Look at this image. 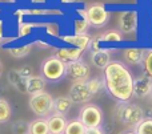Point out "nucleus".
<instances>
[{
	"label": "nucleus",
	"instance_id": "f257e3e1",
	"mask_svg": "<svg viewBox=\"0 0 152 134\" xmlns=\"http://www.w3.org/2000/svg\"><path fill=\"white\" fill-rule=\"evenodd\" d=\"M134 74L121 60H112L103 71L105 93L116 104L131 102L134 98Z\"/></svg>",
	"mask_w": 152,
	"mask_h": 134
},
{
	"label": "nucleus",
	"instance_id": "f03ea898",
	"mask_svg": "<svg viewBox=\"0 0 152 134\" xmlns=\"http://www.w3.org/2000/svg\"><path fill=\"white\" fill-rule=\"evenodd\" d=\"M115 120L126 126L127 129H134L140 121L145 117L144 109L140 105L134 102L127 104H116L115 112H113Z\"/></svg>",
	"mask_w": 152,
	"mask_h": 134
},
{
	"label": "nucleus",
	"instance_id": "7ed1b4c3",
	"mask_svg": "<svg viewBox=\"0 0 152 134\" xmlns=\"http://www.w3.org/2000/svg\"><path fill=\"white\" fill-rule=\"evenodd\" d=\"M40 76L47 82H60L67 77V64L53 55L47 56L40 64Z\"/></svg>",
	"mask_w": 152,
	"mask_h": 134
},
{
	"label": "nucleus",
	"instance_id": "20e7f679",
	"mask_svg": "<svg viewBox=\"0 0 152 134\" xmlns=\"http://www.w3.org/2000/svg\"><path fill=\"white\" fill-rule=\"evenodd\" d=\"M53 101L55 98L48 92H42L37 94L29 96L28 106L29 110L37 117V118H48L53 113Z\"/></svg>",
	"mask_w": 152,
	"mask_h": 134
},
{
	"label": "nucleus",
	"instance_id": "39448f33",
	"mask_svg": "<svg viewBox=\"0 0 152 134\" xmlns=\"http://www.w3.org/2000/svg\"><path fill=\"white\" fill-rule=\"evenodd\" d=\"M77 118L81 121V124L87 129L92 128H100L104 124V112L97 104L88 102L83 105L79 110Z\"/></svg>",
	"mask_w": 152,
	"mask_h": 134
},
{
	"label": "nucleus",
	"instance_id": "423d86ee",
	"mask_svg": "<svg viewBox=\"0 0 152 134\" xmlns=\"http://www.w3.org/2000/svg\"><path fill=\"white\" fill-rule=\"evenodd\" d=\"M84 8L87 11V19L91 27L94 28H103L107 25L111 17V12L105 4L103 3H88L84 4Z\"/></svg>",
	"mask_w": 152,
	"mask_h": 134
},
{
	"label": "nucleus",
	"instance_id": "0eeeda50",
	"mask_svg": "<svg viewBox=\"0 0 152 134\" xmlns=\"http://www.w3.org/2000/svg\"><path fill=\"white\" fill-rule=\"evenodd\" d=\"M118 28L121 35H135L139 28V11L135 8L121 9L118 13Z\"/></svg>",
	"mask_w": 152,
	"mask_h": 134
},
{
	"label": "nucleus",
	"instance_id": "6e6552de",
	"mask_svg": "<svg viewBox=\"0 0 152 134\" xmlns=\"http://www.w3.org/2000/svg\"><path fill=\"white\" fill-rule=\"evenodd\" d=\"M89 76H91V69L86 61L77 60L67 64V77L72 82L88 81Z\"/></svg>",
	"mask_w": 152,
	"mask_h": 134
},
{
	"label": "nucleus",
	"instance_id": "1a4fd4ad",
	"mask_svg": "<svg viewBox=\"0 0 152 134\" xmlns=\"http://www.w3.org/2000/svg\"><path fill=\"white\" fill-rule=\"evenodd\" d=\"M68 97L72 100L74 104H80V105H86V104L91 102L92 97L88 86H87V81H77L72 82L69 86Z\"/></svg>",
	"mask_w": 152,
	"mask_h": 134
},
{
	"label": "nucleus",
	"instance_id": "9d476101",
	"mask_svg": "<svg viewBox=\"0 0 152 134\" xmlns=\"http://www.w3.org/2000/svg\"><path fill=\"white\" fill-rule=\"evenodd\" d=\"M147 48L143 47H127L121 49V58L127 66H140L144 58Z\"/></svg>",
	"mask_w": 152,
	"mask_h": 134
},
{
	"label": "nucleus",
	"instance_id": "9b49d317",
	"mask_svg": "<svg viewBox=\"0 0 152 134\" xmlns=\"http://www.w3.org/2000/svg\"><path fill=\"white\" fill-rule=\"evenodd\" d=\"M59 41L63 43V44L67 45H71L74 48H77V49H81L83 52H87L89 49V44H91V40L92 37L89 36L88 33H84V35H63L59 37Z\"/></svg>",
	"mask_w": 152,
	"mask_h": 134
},
{
	"label": "nucleus",
	"instance_id": "f8f14e48",
	"mask_svg": "<svg viewBox=\"0 0 152 134\" xmlns=\"http://www.w3.org/2000/svg\"><path fill=\"white\" fill-rule=\"evenodd\" d=\"M151 89H152V77L143 73L134 79V97L136 98L150 97Z\"/></svg>",
	"mask_w": 152,
	"mask_h": 134
},
{
	"label": "nucleus",
	"instance_id": "ddd939ff",
	"mask_svg": "<svg viewBox=\"0 0 152 134\" xmlns=\"http://www.w3.org/2000/svg\"><path fill=\"white\" fill-rule=\"evenodd\" d=\"M52 52H53V56L60 58L66 64L81 60V56L84 53L81 49H77V48H74V47H55L52 48Z\"/></svg>",
	"mask_w": 152,
	"mask_h": 134
},
{
	"label": "nucleus",
	"instance_id": "4468645a",
	"mask_svg": "<svg viewBox=\"0 0 152 134\" xmlns=\"http://www.w3.org/2000/svg\"><path fill=\"white\" fill-rule=\"evenodd\" d=\"M112 49H108V48H103V49L95 50V52L89 53V58H91V63L95 68L100 69V71H104L105 66L112 61Z\"/></svg>",
	"mask_w": 152,
	"mask_h": 134
},
{
	"label": "nucleus",
	"instance_id": "2eb2a0df",
	"mask_svg": "<svg viewBox=\"0 0 152 134\" xmlns=\"http://www.w3.org/2000/svg\"><path fill=\"white\" fill-rule=\"evenodd\" d=\"M24 16L27 17H61L64 11L59 8H23Z\"/></svg>",
	"mask_w": 152,
	"mask_h": 134
},
{
	"label": "nucleus",
	"instance_id": "dca6fc26",
	"mask_svg": "<svg viewBox=\"0 0 152 134\" xmlns=\"http://www.w3.org/2000/svg\"><path fill=\"white\" fill-rule=\"evenodd\" d=\"M47 122H48V128H50V134H64L68 120H67L66 116L52 113L47 118Z\"/></svg>",
	"mask_w": 152,
	"mask_h": 134
},
{
	"label": "nucleus",
	"instance_id": "f3484780",
	"mask_svg": "<svg viewBox=\"0 0 152 134\" xmlns=\"http://www.w3.org/2000/svg\"><path fill=\"white\" fill-rule=\"evenodd\" d=\"M45 86H47V81L40 74H34L29 79H27L26 92H27V94L34 96V94H37V93L44 92Z\"/></svg>",
	"mask_w": 152,
	"mask_h": 134
},
{
	"label": "nucleus",
	"instance_id": "a211bd4d",
	"mask_svg": "<svg viewBox=\"0 0 152 134\" xmlns=\"http://www.w3.org/2000/svg\"><path fill=\"white\" fill-rule=\"evenodd\" d=\"M44 21H28L24 20L18 24V36L16 39H27L31 36V33L37 28H43Z\"/></svg>",
	"mask_w": 152,
	"mask_h": 134
},
{
	"label": "nucleus",
	"instance_id": "6ab92c4d",
	"mask_svg": "<svg viewBox=\"0 0 152 134\" xmlns=\"http://www.w3.org/2000/svg\"><path fill=\"white\" fill-rule=\"evenodd\" d=\"M34 49V43H27V44L13 45V47H4V50L13 58H24L29 55Z\"/></svg>",
	"mask_w": 152,
	"mask_h": 134
},
{
	"label": "nucleus",
	"instance_id": "aec40b11",
	"mask_svg": "<svg viewBox=\"0 0 152 134\" xmlns=\"http://www.w3.org/2000/svg\"><path fill=\"white\" fill-rule=\"evenodd\" d=\"M7 80H8V84L11 86H13L19 93H27L26 92V82L27 80L19 73L18 69H11L8 71L7 73Z\"/></svg>",
	"mask_w": 152,
	"mask_h": 134
},
{
	"label": "nucleus",
	"instance_id": "412c9836",
	"mask_svg": "<svg viewBox=\"0 0 152 134\" xmlns=\"http://www.w3.org/2000/svg\"><path fill=\"white\" fill-rule=\"evenodd\" d=\"M72 106H74V102L68 96H58L53 101V113L67 116L72 109Z\"/></svg>",
	"mask_w": 152,
	"mask_h": 134
},
{
	"label": "nucleus",
	"instance_id": "4be33fe9",
	"mask_svg": "<svg viewBox=\"0 0 152 134\" xmlns=\"http://www.w3.org/2000/svg\"><path fill=\"white\" fill-rule=\"evenodd\" d=\"M28 134H50L47 118H35L28 122Z\"/></svg>",
	"mask_w": 152,
	"mask_h": 134
},
{
	"label": "nucleus",
	"instance_id": "5701e85b",
	"mask_svg": "<svg viewBox=\"0 0 152 134\" xmlns=\"http://www.w3.org/2000/svg\"><path fill=\"white\" fill-rule=\"evenodd\" d=\"M97 40L102 44H119V43L124 41V36L116 29H111V31L103 32L102 35H99Z\"/></svg>",
	"mask_w": 152,
	"mask_h": 134
},
{
	"label": "nucleus",
	"instance_id": "b1692460",
	"mask_svg": "<svg viewBox=\"0 0 152 134\" xmlns=\"http://www.w3.org/2000/svg\"><path fill=\"white\" fill-rule=\"evenodd\" d=\"M87 128L81 124V121L76 117V118L68 120L67 122L66 130H64V134H86Z\"/></svg>",
	"mask_w": 152,
	"mask_h": 134
},
{
	"label": "nucleus",
	"instance_id": "393cba45",
	"mask_svg": "<svg viewBox=\"0 0 152 134\" xmlns=\"http://www.w3.org/2000/svg\"><path fill=\"white\" fill-rule=\"evenodd\" d=\"M12 118V106L8 100L0 97V124H7Z\"/></svg>",
	"mask_w": 152,
	"mask_h": 134
},
{
	"label": "nucleus",
	"instance_id": "a878e982",
	"mask_svg": "<svg viewBox=\"0 0 152 134\" xmlns=\"http://www.w3.org/2000/svg\"><path fill=\"white\" fill-rule=\"evenodd\" d=\"M91 28L88 20L80 17V16H76L72 19V31L75 35H84L88 32V29Z\"/></svg>",
	"mask_w": 152,
	"mask_h": 134
},
{
	"label": "nucleus",
	"instance_id": "bb28decb",
	"mask_svg": "<svg viewBox=\"0 0 152 134\" xmlns=\"http://www.w3.org/2000/svg\"><path fill=\"white\" fill-rule=\"evenodd\" d=\"M87 86H88L89 92H91L92 96H96V94H100L104 89V80H103V76L102 77H94V79H89L87 81Z\"/></svg>",
	"mask_w": 152,
	"mask_h": 134
},
{
	"label": "nucleus",
	"instance_id": "cd10ccee",
	"mask_svg": "<svg viewBox=\"0 0 152 134\" xmlns=\"http://www.w3.org/2000/svg\"><path fill=\"white\" fill-rule=\"evenodd\" d=\"M44 33L50 37H55L59 39L60 37V24L55 20H45L44 21Z\"/></svg>",
	"mask_w": 152,
	"mask_h": 134
},
{
	"label": "nucleus",
	"instance_id": "c85d7f7f",
	"mask_svg": "<svg viewBox=\"0 0 152 134\" xmlns=\"http://www.w3.org/2000/svg\"><path fill=\"white\" fill-rule=\"evenodd\" d=\"M132 130L135 134H152V116H145Z\"/></svg>",
	"mask_w": 152,
	"mask_h": 134
},
{
	"label": "nucleus",
	"instance_id": "c756f323",
	"mask_svg": "<svg viewBox=\"0 0 152 134\" xmlns=\"http://www.w3.org/2000/svg\"><path fill=\"white\" fill-rule=\"evenodd\" d=\"M140 66L143 69V73L152 77V48H147L144 58H143V63Z\"/></svg>",
	"mask_w": 152,
	"mask_h": 134
},
{
	"label": "nucleus",
	"instance_id": "7c9ffc66",
	"mask_svg": "<svg viewBox=\"0 0 152 134\" xmlns=\"http://www.w3.org/2000/svg\"><path fill=\"white\" fill-rule=\"evenodd\" d=\"M12 132L13 134H28V122L23 120H18L12 124Z\"/></svg>",
	"mask_w": 152,
	"mask_h": 134
},
{
	"label": "nucleus",
	"instance_id": "2f4dec72",
	"mask_svg": "<svg viewBox=\"0 0 152 134\" xmlns=\"http://www.w3.org/2000/svg\"><path fill=\"white\" fill-rule=\"evenodd\" d=\"M18 71H19V73H20L26 80H27V79H29L31 76H34V72H32L31 66H28V65L21 66V68H19Z\"/></svg>",
	"mask_w": 152,
	"mask_h": 134
},
{
	"label": "nucleus",
	"instance_id": "473e14b6",
	"mask_svg": "<svg viewBox=\"0 0 152 134\" xmlns=\"http://www.w3.org/2000/svg\"><path fill=\"white\" fill-rule=\"evenodd\" d=\"M89 49H91V52H95V50H99V49H103V44L97 40V37H92L91 40V44H89Z\"/></svg>",
	"mask_w": 152,
	"mask_h": 134
},
{
	"label": "nucleus",
	"instance_id": "72a5a7b5",
	"mask_svg": "<svg viewBox=\"0 0 152 134\" xmlns=\"http://www.w3.org/2000/svg\"><path fill=\"white\" fill-rule=\"evenodd\" d=\"M34 43V47H39L40 49H47V48H50L51 47V44L50 43H47V41H44V40H35V41H32Z\"/></svg>",
	"mask_w": 152,
	"mask_h": 134
},
{
	"label": "nucleus",
	"instance_id": "f704fd0d",
	"mask_svg": "<svg viewBox=\"0 0 152 134\" xmlns=\"http://www.w3.org/2000/svg\"><path fill=\"white\" fill-rule=\"evenodd\" d=\"M86 134H107V132L104 130V128H92V129H87Z\"/></svg>",
	"mask_w": 152,
	"mask_h": 134
},
{
	"label": "nucleus",
	"instance_id": "c9c22d12",
	"mask_svg": "<svg viewBox=\"0 0 152 134\" xmlns=\"http://www.w3.org/2000/svg\"><path fill=\"white\" fill-rule=\"evenodd\" d=\"M4 37H5V23H4V20L0 19V41H1Z\"/></svg>",
	"mask_w": 152,
	"mask_h": 134
},
{
	"label": "nucleus",
	"instance_id": "e433bc0d",
	"mask_svg": "<svg viewBox=\"0 0 152 134\" xmlns=\"http://www.w3.org/2000/svg\"><path fill=\"white\" fill-rule=\"evenodd\" d=\"M29 4H35V5H42V4H47L48 0H28Z\"/></svg>",
	"mask_w": 152,
	"mask_h": 134
},
{
	"label": "nucleus",
	"instance_id": "4c0bfd02",
	"mask_svg": "<svg viewBox=\"0 0 152 134\" xmlns=\"http://www.w3.org/2000/svg\"><path fill=\"white\" fill-rule=\"evenodd\" d=\"M81 0H60L61 4H77Z\"/></svg>",
	"mask_w": 152,
	"mask_h": 134
},
{
	"label": "nucleus",
	"instance_id": "58836bf2",
	"mask_svg": "<svg viewBox=\"0 0 152 134\" xmlns=\"http://www.w3.org/2000/svg\"><path fill=\"white\" fill-rule=\"evenodd\" d=\"M18 0H0V4H16Z\"/></svg>",
	"mask_w": 152,
	"mask_h": 134
},
{
	"label": "nucleus",
	"instance_id": "ea45409f",
	"mask_svg": "<svg viewBox=\"0 0 152 134\" xmlns=\"http://www.w3.org/2000/svg\"><path fill=\"white\" fill-rule=\"evenodd\" d=\"M119 134H135V132L132 129H126V130H123V132H120Z\"/></svg>",
	"mask_w": 152,
	"mask_h": 134
},
{
	"label": "nucleus",
	"instance_id": "a19ab883",
	"mask_svg": "<svg viewBox=\"0 0 152 134\" xmlns=\"http://www.w3.org/2000/svg\"><path fill=\"white\" fill-rule=\"evenodd\" d=\"M150 37L152 40V12H151V24H150Z\"/></svg>",
	"mask_w": 152,
	"mask_h": 134
},
{
	"label": "nucleus",
	"instance_id": "79ce46f5",
	"mask_svg": "<svg viewBox=\"0 0 152 134\" xmlns=\"http://www.w3.org/2000/svg\"><path fill=\"white\" fill-rule=\"evenodd\" d=\"M1 73H3V64L0 63V76H1Z\"/></svg>",
	"mask_w": 152,
	"mask_h": 134
},
{
	"label": "nucleus",
	"instance_id": "37998d69",
	"mask_svg": "<svg viewBox=\"0 0 152 134\" xmlns=\"http://www.w3.org/2000/svg\"><path fill=\"white\" fill-rule=\"evenodd\" d=\"M150 97L152 98V89H151V94H150Z\"/></svg>",
	"mask_w": 152,
	"mask_h": 134
},
{
	"label": "nucleus",
	"instance_id": "c03bdc74",
	"mask_svg": "<svg viewBox=\"0 0 152 134\" xmlns=\"http://www.w3.org/2000/svg\"><path fill=\"white\" fill-rule=\"evenodd\" d=\"M108 1H115V0H108Z\"/></svg>",
	"mask_w": 152,
	"mask_h": 134
}]
</instances>
